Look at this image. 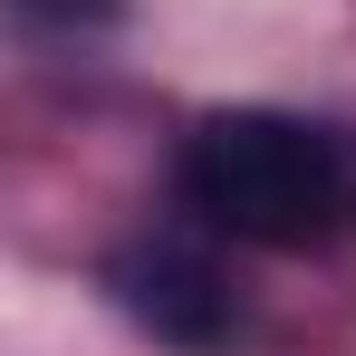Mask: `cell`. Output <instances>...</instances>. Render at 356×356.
<instances>
[{
    "label": "cell",
    "mask_w": 356,
    "mask_h": 356,
    "mask_svg": "<svg viewBox=\"0 0 356 356\" xmlns=\"http://www.w3.org/2000/svg\"><path fill=\"white\" fill-rule=\"evenodd\" d=\"M174 193L250 250H327L356 232V145L280 106H222L183 135Z\"/></svg>",
    "instance_id": "cell-1"
},
{
    "label": "cell",
    "mask_w": 356,
    "mask_h": 356,
    "mask_svg": "<svg viewBox=\"0 0 356 356\" xmlns=\"http://www.w3.org/2000/svg\"><path fill=\"white\" fill-rule=\"evenodd\" d=\"M106 289L116 308L145 327V337H164V347H232L241 337V289L222 280V260H202L193 241H125L116 260H106Z\"/></svg>",
    "instance_id": "cell-2"
},
{
    "label": "cell",
    "mask_w": 356,
    "mask_h": 356,
    "mask_svg": "<svg viewBox=\"0 0 356 356\" xmlns=\"http://www.w3.org/2000/svg\"><path fill=\"white\" fill-rule=\"evenodd\" d=\"M125 0H19V19L29 29H106Z\"/></svg>",
    "instance_id": "cell-3"
}]
</instances>
